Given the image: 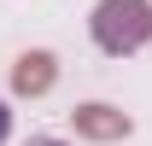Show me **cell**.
I'll return each mask as SVG.
<instances>
[{"label": "cell", "instance_id": "6da1fadb", "mask_svg": "<svg viewBox=\"0 0 152 146\" xmlns=\"http://www.w3.org/2000/svg\"><path fill=\"white\" fill-rule=\"evenodd\" d=\"M88 29H94L99 53L129 58V53H140L152 41V0H99L94 18H88Z\"/></svg>", "mask_w": 152, "mask_h": 146}, {"label": "cell", "instance_id": "7a4b0ae2", "mask_svg": "<svg viewBox=\"0 0 152 146\" xmlns=\"http://www.w3.org/2000/svg\"><path fill=\"white\" fill-rule=\"evenodd\" d=\"M70 128H76V140L117 146V140H129V134H134V117H129V111H117V105H105V99H88V105L70 111Z\"/></svg>", "mask_w": 152, "mask_h": 146}, {"label": "cell", "instance_id": "3957f363", "mask_svg": "<svg viewBox=\"0 0 152 146\" xmlns=\"http://www.w3.org/2000/svg\"><path fill=\"white\" fill-rule=\"evenodd\" d=\"M53 82H58V58L47 53V47H29V53L12 58V93H18V99L53 93Z\"/></svg>", "mask_w": 152, "mask_h": 146}, {"label": "cell", "instance_id": "277c9868", "mask_svg": "<svg viewBox=\"0 0 152 146\" xmlns=\"http://www.w3.org/2000/svg\"><path fill=\"white\" fill-rule=\"evenodd\" d=\"M6 134H12V111H6V99H0V146H6Z\"/></svg>", "mask_w": 152, "mask_h": 146}, {"label": "cell", "instance_id": "5b68a950", "mask_svg": "<svg viewBox=\"0 0 152 146\" xmlns=\"http://www.w3.org/2000/svg\"><path fill=\"white\" fill-rule=\"evenodd\" d=\"M29 146H64V140H47V134H41V140H29Z\"/></svg>", "mask_w": 152, "mask_h": 146}]
</instances>
